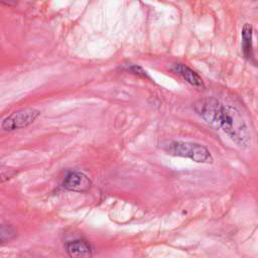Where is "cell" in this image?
I'll use <instances>...</instances> for the list:
<instances>
[{"label":"cell","instance_id":"1","mask_svg":"<svg viewBox=\"0 0 258 258\" xmlns=\"http://www.w3.org/2000/svg\"><path fill=\"white\" fill-rule=\"evenodd\" d=\"M194 108L209 125L217 130H222L239 147H248L251 135L239 110L225 105L213 97L197 101Z\"/></svg>","mask_w":258,"mask_h":258},{"label":"cell","instance_id":"2","mask_svg":"<svg viewBox=\"0 0 258 258\" xmlns=\"http://www.w3.org/2000/svg\"><path fill=\"white\" fill-rule=\"evenodd\" d=\"M167 154L189 158L198 163H212L213 156L209 149L203 144L189 141H171L164 145Z\"/></svg>","mask_w":258,"mask_h":258},{"label":"cell","instance_id":"3","mask_svg":"<svg viewBox=\"0 0 258 258\" xmlns=\"http://www.w3.org/2000/svg\"><path fill=\"white\" fill-rule=\"evenodd\" d=\"M39 115V111L31 108H26L12 113L4 119L2 128L6 131H12L19 128H24L31 124Z\"/></svg>","mask_w":258,"mask_h":258},{"label":"cell","instance_id":"4","mask_svg":"<svg viewBox=\"0 0 258 258\" xmlns=\"http://www.w3.org/2000/svg\"><path fill=\"white\" fill-rule=\"evenodd\" d=\"M91 185L90 179L82 172L71 171L69 172L62 182V186L69 190L84 191Z\"/></svg>","mask_w":258,"mask_h":258},{"label":"cell","instance_id":"5","mask_svg":"<svg viewBox=\"0 0 258 258\" xmlns=\"http://www.w3.org/2000/svg\"><path fill=\"white\" fill-rule=\"evenodd\" d=\"M171 71H173L181 79H183L185 82H187L189 85H191L196 88H204L205 87L202 78L186 64L174 63L171 67Z\"/></svg>","mask_w":258,"mask_h":258},{"label":"cell","instance_id":"6","mask_svg":"<svg viewBox=\"0 0 258 258\" xmlns=\"http://www.w3.org/2000/svg\"><path fill=\"white\" fill-rule=\"evenodd\" d=\"M66 250L71 257L87 258L92 256L90 245L84 240H75L66 245Z\"/></svg>","mask_w":258,"mask_h":258},{"label":"cell","instance_id":"7","mask_svg":"<svg viewBox=\"0 0 258 258\" xmlns=\"http://www.w3.org/2000/svg\"><path fill=\"white\" fill-rule=\"evenodd\" d=\"M253 29L252 26L249 23H245L242 31H241V46H242V51L246 59L249 61H252L254 59V53H253Z\"/></svg>","mask_w":258,"mask_h":258},{"label":"cell","instance_id":"8","mask_svg":"<svg viewBox=\"0 0 258 258\" xmlns=\"http://www.w3.org/2000/svg\"><path fill=\"white\" fill-rule=\"evenodd\" d=\"M16 235L15 230L6 225H0V244L12 240Z\"/></svg>","mask_w":258,"mask_h":258},{"label":"cell","instance_id":"9","mask_svg":"<svg viewBox=\"0 0 258 258\" xmlns=\"http://www.w3.org/2000/svg\"><path fill=\"white\" fill-rule=\"evenodd\" d=\"M0 3L7 6H14L17 4V0H0Z\"/></svg>","mask_w":258,"mask_h":258}]
</instances>
